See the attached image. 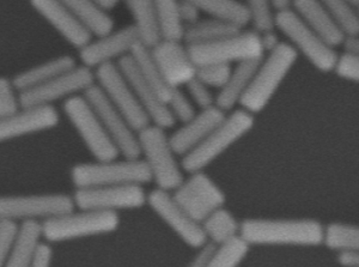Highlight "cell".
<instances>
[{"label":"cell","instance_id":"cell-1","mask_svg":"<svg viewBox=\"0 0 359 267\" xmlns=\"http://www.w3.org/2000/svg\"><path fill=\"white\" fill-rule=\"evenodd\" d=\"M323 226L313 218H247L240 236L249 246L318 247Z\"/></svg>","mask_w":359,"mask_h":267},{"label":"cell","instance_id":"cell-2","mask_svg":"<svg viewBox=\"0 0 359 267\" xmlns=\"http://www.w3.org/2000/svg\"><path fill=\"white\" fill-rule=\"evenodd\" d=\"M298 57L297 52L284 41L264 55L238 106L253 116L262 113L290 74Z\"/></svg>","mask_w":359,"mask_h":267},{"label":"cell","instance_id":"cell-3","mask_svg":"<svg viewBox=\"0 0 359 267\" xmlns=\"http://www.w3.org/2000/svg\"><path fill=\"white\" fill-rule=\"evenodd\" d=\"M255 118L245 109H235L213 130L204 142L182 157L181 167L184 173L205 170L226 150L252 131Z\"/></svg>","mask_w":359,"mask_h":267},{"label":"cell","instance_id":"cell-4","mask_svg":"<svg viewBox=\"0 0 359 267\" xmlns=\"http://www.w3.org/2000/svg\"><path fill=\"white\" fill-rule=\"evenodd\" d=\"M165 131L167 130L150 123L137 132L139 153L143 156L151 181L157 186L156 189L172 192L184 181V172Z\"/></svg>","mask_w":359,"mask_h":267},{"label":"cell","instance_id":"cell-5","mask_svg":"<svg viewBox=\"0 0 359 267\" xmlns=\"http://www.w3.org/2000/svg\"><path fill=\"white\" fill-rule=\"evenodd\" d=\"M69 175L76 189L101 186H144L151 182L149 169L140 158H115L78 163L72 167Z\"/></svg>","mask_w":359,"mask_h":267},{"label":"cell","instance_id":"cell-6","mask_svg":"<svg viewBox=\"0 0 359 267\" xmlns=\"http://www.w3.org/2000/svg\"><path fill=\"white\" fill-rule=\"evenodd\" d=\"M274 29L282 34L298 55H303L316 70L323 74L332 72L338 52L311 29L292 8L276 11Z\"/></svg>","mask_w":359,"mask_h":267},{"label":"cell","instance_id":"cell-7","mask_svg":"<svg viewBox=\"0 0 359 267\" xmlns=\"http://www.w3.org/2000/svg\"><path fill=\"white\" fill-rule=\"evenodd\" d=\"M42 236L48 243L66 242L79 238L111 234L118 231L120 216L101 211H69L41 222Z\"/></svg>","mask_w":359,"mask_h":267},{"label":"cell","instance_id":"cell-8","mask_svg":"<svg viewBox=\"0 0 359 267\" xmlns=\"http://www.w3.org/2000/svg\"><path fill=\"white\" fill-rule=\"evenodd\" d=\"M189 55L196 67L204 65H236L247 60L264 58L260 35L253 29L237 33L205 45L187 46Z\"/></svg>","mask_w":359,"mask_h":267},{"label":"cell","instance_id":"cell-9","mask_svg":"<svg viewBox=\"0 0 359 267\" xmlns=\"http://www.w3.org/2000/svg\"><path fill=\"white\" fill-rule=\"evenodd\" d=\"M62 111L95 160L118 158L120 152L115 148L94 109L83 95L65 100Z\"/></svg>","mask_w":359,"mask_h":267},{"label":"cell","instance_id":"cell-10","mask_svg":"<svg viewBox=\"0 0 359 267\" xmlns=\"http://www.w3.org/2000/svg\"><path fill=\"white\" fill-rule=\"evenodd\" d=\"M74 199L67 194L45 193L1 196L0 221L20 223L43 222L46 219L74 211Z\"/></svg>","mask_w":359,"mask_h":267},{"label":"cell","instance_id":"cell-11","mask_svg":"<svg viewBox=\"0 0 359 267\" xmlns=\"http://www.w3.org/2000/svg\"><path fill=\"white\" fill-rule=\"evenodd\" d=\"M170 193L184 212L198 223L226 202L223 189L204 170L189 174Z\"/></svg>","mask_w":359,"mask_h":267},{"label":"cell","instance_id":"cell-12","mask_svg":"<svg viewBox=\"0 0 359 267\" xmlns=\"http://www.w3.org/2000/svg\"><path fill=\"white\" fill-rule=\"evenodd\" d=\"M147 193L143 186H101L76 189L74 207L86 211L114 212L142 209L147 205Z\"/></svg>","mask_w":359,"mask_h":267},{"label":"cell","instance_id":"cell-13","mask_svg":"<svg viewBox=\"0 0 359 267\" xmlns=\"http://www.w3.org/2000/svg\"><path fill=\"white\" fill-rule=\"evenodd\" d=\"M95 84L94 71L83 65L59 74L42 85L20 93L21 107H43L53 106V103L84 94Z\"/></svg>","mask_w":359,"mask_h":267},{"label":"cell","instance_id":"cell-14","mask_svg":"<svg viewBox=\"0 0 359 267\" xmlns=\"http://www.w3.org/2000/svg\"><path fill=\"white\" fill-rule=\"evenodd\" d=\"M94 74L95 84L102 91L107 100L131 123L135 132L151 123L116 64L101 66L95 70Z\"/></svg>","mask_w":359,"mask_h":267},{"label":"cell","instance_id":"cell-15","mask_svg":"<svg viewBox=\"0 0 359 267\" xmlns=\"http://www.w3.org/2000/svg\"><path fill=\"white\" fill-rule=\"evenodd\" d=\"M93 107L104 131L123 158H140L138 135L126 118L111 104L94 84L83 94Z\"/></svg>","mask_w":359,"mask_h":267},{"label":"cell","instance_id":"cell-16","mask_svg":"<svg viewBox=\"0 0 359 267\" xmlns=\"http://www.w3.org/2000/svg\"><path fill=\"white\" fill-rule=\"evenodd\" d=\"M140 43L138 34L133 25H126L111 33L93 37L84 47L78 50V57L90 70L98 69L107 64H116L120 59L131 55Z\"/></svg>","mask_w":359,"mask_h":267},{"label":"cell","instance_id":"cell-17","mask_svg":"<svg viewBox=\"0 0 359 267\" xmlns=\"http://www.w3.org/2000/svg\"><path fill=\"white\" fill-rule=\"evenodd\" d=\"M147 205L188 247L198 249L208 243L201 223L196 222L174 200L172 193L155 189L147 193Z\"/></svg>","mask_w":359,"mask_h":267},{"label":"cell","instance_id":"cell-18","mask_svg":"<svg viewBox=\"0 0 359 267\" xmlns=\"http://www.w3.org/2000/svg\"><path fill=\"white\" fill-rule=\"evenodd\" d=\"M150 50L152 59L172 89L184 88L196 78V66L192 62L187 46L181 40L162 39Z\"/></svg>","mask_w":359,"mask_h":267},{"label":"cell","instance_id":"cell-19","mask_svg":"<svg viewBox=\"0 0 359 267\" xmlns=\"http://www.w3.org/2000/svg\"><path fill=\"white\" fill-rule=\"evenodd\" d=\"M116 66L128 84L131 85L140 107L143 108L150 123L164 130L174 128L176 123L175 120L172 119V114L168 109L167 103L159 97L158 94L154 90V88L150 87L139 74L131 55L120 59L116 62Z\"/></svg>","mask_w":359,"mask_h":267},{"label":"cell","instance_id":"cell-20","mask_svg":"<svg viewBox=\"0 0 359 267\" xmlns=\"http://www.w3.org/2000/svg\"><path fill=\"white\" fill-rule=\"evenodd\" d=\"M60 116L53 106L21 107L0 120V143L57 128Z\"/></svg>","mask_w":359,"mask_h":267},{"label":"cell","instance_id":"cell-21","mask_svg":"<svg viewBox=\"0 0 359 267\" xmlns=\"http://www.w3.org/2000/svg\"><path fill=\"white\" fill-rule=\"evenodd\" d=\"M225 116L226 113L215 106L196 111L192 119L181 123V126L169 136V143L176 156H186L194 150L224 120Z\"/></svg>","mask_w":359,"mask_h":267},{"label":"cell","instance_id":"cell-22","mask_svg":"<svg viewBox=\"0 0 359 267\" xmlns=\"http://www.w3.org/2000/svg\"><path fill=\"white\" fill-rule=\"evenodd\" d=\"M30 4L74 48L81 50L94 37L60 0H30Z\"/></svg>","mask_w":359,"mask_h":267},{"label":"cell","instance_id":"cell-23","mask_svg":"<svg viewBox=\"0 0 359 267\" xmlns=\"http://www.w3.org/2000/svg\"><path fill=\"white\" fill-rule=\"evenodd\" d=\"M290 8L328 45L338 48L345 34L318 0H291Z\"/></svg>","mask_w":359,"mask_h":267},{"label":"cell","instance_id":"cell-24","mask_svg":"<svg viewBox=\"0 0 359 267\" xmlns=\"http://www.w3.org/2000/svg\"><path fill=\"white\" fill-rule=\"evenodd\" d=\"M260 62L262 59L247 60L233 66V70L224 87L219 89L218 94L216 95L217 107L228 113L233 111V108L240 104V101L250 85Z\"/></svg>","mask_w":359,"mask_h":267},{"label":"cell","instance_id":"cell-25","mask_svg":"<svg viewBox=\"0 0 359 267\" xmlns=\"http://www.w3.org/2000/svg\"><path fill=\"white\" fill-rule=\"evenodd\" d=\"M42 240L41 222L20 223L5 267H30Z\"/></svg>","mask_w":359,"mask_h":267},{"label":"cell","instance_id":"cell-26","mask_svg":"<svg viewBox=\"0 0 359 267\" xmlns=\"http://www.w3.org/2000/svg\"><path fill=\"white\" fill-rule=\"evenodd\" d=\"M69 13L81 22L93 36L111 33L115 28L114 18L96 0H60Z\"/></svg>","mask_w":359,"mask_h":267},{"label":"cell","instance_id":"cell-27","mask_svg":"<svg viewBox=\"0 0 359 267\" xmlns=\"http://www.w3.org/2000/svg\"><path fill=\"white\" fill-rule=\"evenodd\" d=\"M133 18V27L138 34L140 43L151 48L159 40L162 33L154 0H123Z\"/></svg>","mask_w":359,"mask_h":267},{"label":"cell","instance_id":"cell-28","mask_svg":"<svg viewBox=\"0 0 359 267\" xmlns=\"http://www.w3.org/2000/svg\"><path fill=\"white\" fill-rule=\"evenodd\" d=\"M74 66H77V62L71 55L50 59L48 62L30 67L15 76L13 79V87L18 93L30 90L45 84L59 74L74 69Z\"/></svg>","mask_w":359,"mask_h":267},{"label":"cell","instance_id":"cell-29","mask_svg":"<svg viewBox=\"0 0 359 267\" xmlns=\"http://www.w3.org/2000/svg\"><path fill=\"white\" fill-rule=\"evenodd\" d=\"M201 13L208 15L210 18L221 20L245 29L250 25V17L245 4L240 0H188Z\"/></svg>","mask_w":359,"mask_h":267},{"label":"cell","instance_id":"cell-30","mask_svg":"<svg viewBox=\"0 0 359 267\" xmlns=\"http://www.w3.org/2000/svg\"><path fill=\"white\" fill-rule=\"evenodd\" d=\"M201 226L206 241L215 246H219L240 236L241 223L237 221L229 210L222 206L213 211L212 214H208L201 223Z\"/></svg>","mask_w":359,"mask_h":267},{"label":"cell","instance_id":"cell-31","mask_svg":"<svg viewBox=\"0 0 359 267\" xmlns=\"http://www.w3.org/2000/svg\"><path fill=\"white\" fill-rule=\"evenodd\" d=\"M238 30H241V28L236 25L208 17L205 20H199L196 25L186 27L182 42L186 46L205 45L230 36Z\"/></svg>","mask_w":359,"mask_h":267},{"label":"cell","instance_id":"cell-32","mask_svg":"<svg viewBox=\"0 0 359 267\" xmlns=\"http://www.w3.org/2000/svg\"><path fill=\"white\" fill-rule=\"evenodd\" d=\"M131 58L144 81L150 87L154 88V90L158 94L159 97L167 103L172 95V89L168 85L156 62H154L150 50L142 43H139L132 52Z\"/></svg>","mask_w":359,"mask_h":267},{"label":"cell","instance_id":"cell-33","mask_svg":"<svg viewBox=\"0 0 359 267\" xmlns=\"http://www.w3.org/2000/svg\"><path fill=\"white\" fill-rule=\"evenodd\" d=\"M323 245L338 253L346 249L359 251V226L343 222H332L323 226Z\"/></svg>","mask_w":359,"mask_h":267},{"label":"cell","instance_id":"cell-34","mask_svg":"<svg viewBox=\"0 0 359 267\" xmlns=\"http://www.w3.org/2000/svg\"><path fill=\"white\" fill-rule=\"evenodd\" d=\"M154 4L158 16L162 39L182 41L184 27L180 22L177 13L180 0H154Z\"/></svg>","mask_w":359,"mask_h":267},{"label":"cell","instance_id":"cell-35","mask_svg":"<svg viewBox=\"0 0 359 267\" xmlns=\"http://www.w3.org/2000/svg\"><path fill=\"white\" fill-rule=\"evenodd\" d=\"M250 246L238 236L216 246L206 267H238L248 255Z\"/></svg>","mask_w":359,"mask_h":267},{"label":"cell","instance_id":"cell-36","mask_svg":"<svg viewBox=\"0 0 359 267\" xmlns=\"http://www.w3.org/2000/svg\"><path fill=\"white\" fill-rule=\"evenodd\" d=\"M344 34L359 35L358 8L350 0H318Z\"/></svg>","mask_w":359,"mask_h":267},{"label":"cell","instance_id":"cell-37","mask_svg":"<svg viewBox=\"0 0 359 267\" xmlns=\"http://www.w3.org/2000/svg\"><path fill=\"white\" fill-rule=\"evenodd\" d=\"M245 8L250 17L252 29L257 33L274 29V10L272 0H245Z\"/></svg>","mask_w":359,"mask_h":267},{"label":"cell","instance_id":"cell-38","mask_svg":"<svg viewBox=\"0 0 359 267\" xmlns=\"http://www.w3.org/2000/svg\"><path fill=\"white\" fill-rule=\"evenodd\" d=\"M167 107L175 123H186L196 114V106L188 97L184 88L172 89V95L168 100Z\"/></svg>","mask_w":359,"mask_h":267},{"label":"cell","instance_id":"cell-39","mask_svg":"<svg viewBox=\"0 0 359 267\" xmlns=\"http://www.w3.org/2000/svg\"><path fill=\"white\" fill-rule=\"evenodd\" d=\"M233 66L221 65H204L196 67V78L204 83L210 89L219 90L224 87L225 83L228 81L229 76L231 74Z\"/></svg>","mask_w":359,"mask_h":267},{"label":"cell","instance_id":"cell-40","mask_svg":"<svg viewBox=\"0 0 359 267\" xmlns=\"http://www.w3.org/2000/svg\"><path fill=\"white\" fill-rule=\"evenodd\" d=\"M186 94L191 99L196 108L208 109L216 106V95H213L212 89H210L204 83L198 78H193L186 85Z\"/></svg>","mask_w":359,"mask_h":267},{"label":"cell","instance_id":"cell-41","mask_svg":"<svg viewBox=\"0 0 359 267\" xmlns=\"http://www.w3.org/2000/svg\"><path fill=\"white\" fill-rule=\"evenodd\" d=\"M339 78L347 82L359 83V55L343 52L335 59L333 70Z\"/></svg>","mask_w":359,"mask_h":267},{"label":"cell","instance_id":"cell-42","mask_svg":"<svg viewBox=\"0 0 359 267\" xmlns=\"http://www.w3.org/2000/svg\"><path fill=\"white\" fill-rule=\"evenodd\" d=\"M16 91L13 81L0 77V120L11 116L21 108Z\"/></svg>","mask_w":359,"mask_h":267},{"label":"cell","instance_id":"cell-43","mask_svg":"<svg viewBox=\"0 0 359 267\" xmlns=\"http://www.w3.org/2000/svg\"><path fill=\"white\" fill-rule=\"evenodd\" d=\"M18 224L11 221H0V267L6 266L8 253L11 249L13 238Z\"/></svg>","mask_w":359,"mask_h":267},{"label":"cell","instance_id":"cell-44","mask_svg":"<svg viewBox=\"0 0 359 267\" xmlns=\"http://www.w3.org/2000/svg\"><path fill=\"white\" fill-rule=\"evenodd\" d=\"M177 13H179L180 22L182 23L184 28L196 25V22L201 20V13L199 11V8L188 0H180Z\"/></svg>","mask_w":359,"mask_h":267},{"label":"cell","instance_id":"cell-45","mask_svg":"<svg viewBox=\"0 0 359 267\" xmlns=\"http://www.w3.org/2000/svg\"><path fill=\"white\" fill-rule=\"evenodd\" d=\"M216 246L212 243H205L204 246L198 248L196 254L194 258L191 260V263H188L187 267H206L208 266V260L211 258L213 251Z\"/></svg>","mask_w":359,"mask_h":267},{"label":"cell","instance_id":"cell-46","mask_svg":"<svg viewBox=\"0 0 359 267\" xmlns=\"http://www.w3.org/2000/svg\"><path fill=\"white\" fill-rule=\"evenodd\" d=\"M53 263V249L48 243H41L39 247L36 256L30 267H52Z\"/></svg>","mask_w":359,"mask_h":267},{"label":"cell","instance_id":"cell-47","mask_svg":"<svg viewBox=\"0 0 359 267\" xmlns=\"http://www.w3.org/2000/svg\"><path fill=\"white\" fill-rule=\"evenodd\" d=\"M259 35H260V42H262V50L265 54L276 50L282 42L276 29L266 30V32L259 33Z\"/></svg>","mask_w":359,"mask_h":267},{"label":"cell","instance_id":"cell-48","mask_svg":"<svg viewBox=\"0 0 359 267\" xmlns=\"http://www.w3.org/2000/svg\"><path fill=\"white\" fill-rule=\"evenodd\" d=\"M337 261L341 267H359V251L346 249L338 252Z\"/></svg>","mask_w":359,"mask_h":267},{"label":"cell","instance_id":"cell-49","mask_svg":"<svg viewBox=\"0 0 359 267\" xmlns=\"http://www.w3.org/2000/svg\"><path fill=\"white\" fill-rule=\"evenodd\" d=\"M339 47H343L345 53L359 55V35L355 34H345L343 41Z\"/></svg>","mask_w":359,"mask_h":267},{"label":"cell","instance_id":"cell-50","mask_svg":"<svg viewBox=\"0 0 359 267\" xmlns=\"http://www.w3.org/2000/svg\"><path fill=\"white\" fill-rule=\"evenodd\" d=\"M98 4L101 5L103 8H106L107 11H111L113 8H116L118 6V3L121 1V0H96Z\"/></svg>","mask_w":359,"mask_h":267},{"label":"cell","instance_id":"cell-51","mask_svg":"<svg viewBox=\"0 0 359 267\" xmlns=\"http://www.w3.org/2000/svg\"><path fill=\"white\" fill-rule=\"evenodd\" d=\"M272 4L276 11L283 10V8H290L291 0H272Z\"/></svg>","mask_w":359,"mask_h":267},{"label":"cell","instance_id":"cell-52","mask_svg":"<svg viewBox=\"0 0 359 267\" xmlns=\"http://www.w3.org/2000/svg\"><path fill=\"white\" fill-rule=\"evenodd\" d=\"M351 1L352 4L355 5L357 8L359 6V0H350Z\"/></svg>","mask_w":359,"mask_h":267}]
</instances>
